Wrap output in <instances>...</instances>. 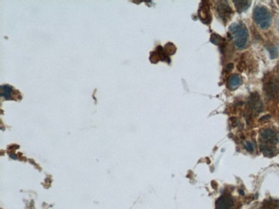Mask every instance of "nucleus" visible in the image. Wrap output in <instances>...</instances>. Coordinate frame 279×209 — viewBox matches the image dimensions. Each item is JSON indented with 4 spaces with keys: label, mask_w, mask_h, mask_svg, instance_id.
Listing matches in <instances>:
<instances>
[{
    "label": "nucleus",
    "mask_w": 279,
    "mask_h": 209,
    "mask_svg": "<svg viewBox=\"0 0 279 209\" xmlns=\"http://www.w3.org/2000/svg\"><path fill=\"white\" fill-rule=\"evenodd\" d=\"M260 149L265 155L274 154L278 144V135L272 129H265L259 135Z\"/></svg>",
    "instance_id": "1"
},
{
    "label": "nucleus",
    "mask_w": 279,
    "mask_h": 209,
    "mask_svg": "<svg viewBox=\"0 0 279 209\" xmlns=\"http://www.w3.org/2000/svg\"><path fill=\"white\" fill-rule=\"evenodd\" d=\"M229 33L233 39L234 44L239 49H242L247 42V30L246 27L242 23H234L229 28Z\"/></svg>",
    "instance_id": "2"
},
{
    "label": "nucleus",
    "mask_w": 279,
    "mask_h": 209,
    "mask_svg": "<svg viewBox=\"0 0 279 209\" xmlns=\"http://www.w3.org/2000/svg\"><path fill=\"white\" fill-rule=\"evenodd\" d=\"M253 19L255 22L263 29H266L271 25V14L268 9L264 6L255 7L253 10Z\"/></svg>",
    "instance_id": "3"
},
{
    "label": "nucleus",
    "mask_w": 279,
    "mask_h": 209,
    "mask_svg": "<svg viewBox=\"0 0 279 209\" xmlns=\"http://www.w3.org/2000/svg\"><path fill=\"white\" fill-rule=\"evenodd\" d=\"M217 12L218 14V17L222 21H227L230 18L232 10L227 2H219L217 5Z\"/></svg>",
    "instance_id": "4"
},
{
    "label": "nucleus",
    "mask_w": 279,
    "mask_h": 209,
    "mask_svg": "<svg viewBox=\"0 0 279 209\" xmlns=\"http://www.w3.org/2000/svg\"><path fill=\"white\" fill-rule=\"evenodd\" d=\"M233 199L229 196H222L216 202V209H233Z\"/></svg>",
    "instance_id": "5"
},
{
    "label": "nucleus",
    "mask_w": 279,
    "mask_h": 209,
    "mask_svg": "<svg viewBox=\"0 0 279 209\" xmlns=\"http://www.w3.org/2000/svg\"><path fill=\"white\" fill-rule=\"evenodd\" d=\"M241 83H242V77L239 75L234 74L229 76L228 86L230 89H235Z\"/></svg>",
    "instance_id": "6"
},
{
    "label": "nucleus",
    "mask_w": 279,
    "mask_h": 209,
    "mask_svg": "<svg viewBox=\"0 0 279 209\" xmlns=\"http://www.w3.org/2000/svg\"><path fill=\"white\" fill-rule=\"evenodd\" d=\"M200 18L205 23H209L210 21V11H209V7L207 4H205L204 6H201L199 10Z\"/></svg>",
    "instance_id": "7"
},
{
    "label": "nucleus",
    "mask_w": 279,
    "mask_h": 209,
    "mask_svg": "<svg viewBox=\"0 0 279 209\" xmlns=\"http://www.w3.org/2000/svg\"><path fill=\"white\" fill-rule=\"evenodd\" d=\"M234 6L239 12H242L246 10V9L250 6V1H246V0H234L233 1Z\"/></svg>",
    "instance_id": "8"
},
{
    "label": "nucleus",
    "mask_w": 279,
    "mask_h": 209,
    "mask_svg": "<svg viewBox=\"0 0 279 209\" xmlns=\"http://www.w3.org/2000/svg\"><path fill=\"white\" fill-rule=\"evenodd\" d=\"M2 96L5 99H10L11 96V88L8 86H2Z\"/></svg>",
    "instance_id": "9"
},
{
    "label": "nucleus",
    "mask_w": 279,
    "mask_h": 209,
    "mask_svg": "<svg viewBox=\"0 0 279 209\" xmlns=\"http://www.w3.org/2000/svg\"><path fill=\"white\" fill-rule=\"evenodd\" d=\"M210 41L214 43L215 45H220L221 44V41H223V40H222V38L221 36H219V35H217V34H212L211 35V38H210Z\"/></svg>",
    "instance_id": "10"
},
{
    "label": "nucleus",
    "mask_w": 279,
    "mask_h": 209,
    "mask_svg": "<svg viewBox=\"0 0 279 209\" xmlns=\"http://www.w3.org/2000/svg\"><path fill=\"white\" fill-rule=\"evenodd\" d=\"M264 209H279V203H277V201L267 202L264 207Z\"/></svg>",
    "instance_id": "11"
},
{
    "label": "nucleus",
    "mask_w": 279,
    "mask_h": 209,
    "mask_svg": "<svg viewBox=\"0 0 279 209\" xmlns=\"http://www.w3.org/2000/svg\"><path fill=\"white\" fill-rule=\"evenodd\" d=\"M245 146H246V149L247 151H249V152H253L255 145H254V143H253L252 142H247L245 143Z\"/></svg>",
    "instance_id": "12"
}]
</instances>
